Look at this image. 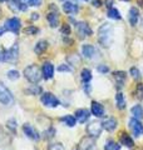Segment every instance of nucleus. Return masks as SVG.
Here are the masks:
<instances>
[{
  "label": "nucleus",
  "mask_w": 143,
  "mask_h": 150,
  "mask_svg": "<svg viewBox=\"0 0 143 150\" xmlns=\"http://www.w3.org/2000/svg\"><path fill=\"white\" fill-rule=\"evenodd\" d=\"M116 104L118 109H124L126 108V100H124V96H123L122 93H118L116 95Z\"/></svg>",
  "instance_id": "obj_24"
},
{
  "label": "nucleus",
  "mask_w": 143,
  "mask_h": 150,
  "mask_svg": "<svg viewBox=\"0 0 143 150\" xmlns=\"http://www.w3.org/2000/svg\"><path fill=\"white\" fill-rule=\"evenodd\" d=\"M14 101L11 93L4 86L3 83H0V103L4 105H10Z\"/></svg>",
  "instance_id": "obj_4"
},
{
  "label": "nucleus",
  "mask_w": 143,
  "mask_h": 150,
  "mask_svg": "<svg viewBox=\"0 0 143 150\" xmlns=\"http://www.w3.org/2000/svg\"><path fill=\"white\" fill-rule=\"evenodd\" d=\"M82 53H83V55H84V58H87V59H92L93 56H94L95 49H94V46H93V45L87 44V45H83V48H82Z\"/></svg>",
  "instance_id": "obj_17"
},
{
  "label": "nucleus",
  "mask_w": 143,
  "mask_h": 150,
  "mask_svg": "<svg viewBox=\"0 0 143 150\" xmlns=\"http://www.w3.org/2000/svg\"><path fill=\"white\" fill-rule=\"evenodd\" d=\"M102 129H103L102 123H90V124L87 126L88 134L90 135V137H93V138L99 137V135H101V133H102Z\"/></svg>",
  "instance_id": "obj_9"
},
{
  "label": "nucleus",
  "mask_w": 143,
  "mask_h": 150,
  "mask_svg": "<svg viewBox=\"0 0 143 150\" xmlns=\"http://www.w3.org/2000/svg\"><path fill=\"white\" fill-rule=\"evenodd\" d=\"M79 150H95V140L93 137H85L80 140Z\"/></svg>",
  "instance_id": "obj_7"
},
{
  "label": "nucleus",
  "mask_w": 143,
  "mask_h": 150,
  "mask_svg": "<svg viewBox=\"0 0 143 150\" xmlns=\"http://www.w3.org/2000/svg\"><path fill=\"white\" fill-rule=\"evenodd\" d=\"M5 30H6V29H5V26H0V36L4 34V31H5Z\"/></svg>",
  "instance_id": "obj_43"
},
{
  "label": "nucleus",
  "mask_w": 143,
  "mask_h": 150,
  "mask_svg": "<svg viewBox=\"0 0 143 150\" xmlns=\"http://www.w3.org/2000/svg\"><path fill=\"white\" fill-rule=\"evenodd\" d=\"M83 1H88V0H83Z\"/></svg>",
  "instance_id": "obj_45"
},
{
  "label": "nucleus",
  "mask_w": 143,
  "mask_h": 150,
  "mask_svg": "<svg viewBox=\"0 0 143 150\" xmlns=\"http://www.w3.org/2000/svg\"><path fill=\"white\" fill-rule=\"evenodd\" d=\"M61 121L65 124V125H68V126H74L75 125V116H72V115H65L61 118Z\"/></svg>",
  "instance_id": "obj_27"
},
{
  "label": "nucleus",
  "mask_w": 143,
  "mask_h": 150,
  "mask_svg": "<svg viewBox=\"0 0 143 150\" xmlns=\"http://www.w3.org/2000/svg\"><path fill=\"white\" fill-rule=\"evenodd\" d=\"M5 62H9V63H14L15 60L18 59V46H13L11 49L6 50L4 53V58H3Z\"/></svg>",
  "instance_id": "obj_10"
},
{
  "label": "nucleus",
  "mask_w": 143,
  "mask_h": 150,
  "mask_svg": "<svg viewBox=\"0 0 143 150\" xmlns=\"http://www.w3.org/2000/svg\"><path fill=\"white\" fill-rule=\"evenodd\" d=\"M131 75L134 79H139L141 78V74H139V70H138L137 68H132L131 69Z\"/></svg>",
  "instance_id": "obj_34"
},
{
  "label": "nucleus",
  "mask_w": 143,
  "mask_h": 150,
  "mask_svg": "<svg viewBox=\"0 0 143 150\" xmlns=\"http://www.w3.org/2000/svg\"><path fill=\"white\" fill-rule=\"evenodd\" d=\"M90 111H92V114L94 116H97V118H102L104 115V108L102 104H99L97 101H93L92 103V108H90Z\"/></svg>",
  "instance_id": "obj_13"
},
{
  "label": "nucleus",
  "mask_w": 143,
  "mask_h": 150,
  "mask_svg": "<svg viewBox=\"0 0 143 150\" xmlns=\"http://www.w3.org/2000/svg\"><path fill=\"white\" fill-rule=\"evenodd\" d=\"M138 18H139V13H138L137 8H132L129 10V23H131V25L134 26L137 24Z\"/></svg>",
  "instance_id": "obj_22"
},
{
  "label": "nucleus",
  "mask_w": 143,
  "mask_h": 150,
  "mask_svg": "<svg viewBox=\"0 0 143 150\" xmlns=\"http://www.w3.org/2000/svg\"><path fill=\"white\" fill-rule=\"evenodd\" d=\"M31 91L34 93V94H35V93H40V91H41V89H40V88H35V86H34V88L31 89Z\"/></svg>",
  "instance_id": "obj_41"
},
{
  "label": "nucleus",
  "mask_w": 143,
  "mask_h": 150,
  "mask_svg": "<svg viewBox=\"0 0 143 150\" xmlns=\"http://www.w3.org/2000/svg\"><path fill=\"white\" fill-rule=\"evenodd\" d=\"M8 78L10 80H16V79H19V73L16 70H10V71H8Z\"/></svg>",
  "instance_id": "obj_32"
},
{
  "label": "nucleus",
  "mask_w": 143,
  "mask_h": 150,
  "mask_svg": "<svg viewBox=\"0 0 143 150\" xmlns=\"http://www.w3.org/2000/svg\"><path fill=\"white\" fill-rule=\"evenodd\" d=\"M75 119H77L79 123L84 124L85 121L89 119V111L87 109H78L75 111Z\"/></svg>",
  "instance_id": "obj_14"
},
{
  "label": "nucleus",
  "mask_w": 143,
  "mask_h": 150,
  "mask_svg": "<svg viewBox=\"0 0 143 150\" xmlns=\"http://www.w3.org/2000/svg\"><path fill=\"white\" fill-rule=\"evenodd\" d=\"M49 150H64V146L60 143H55V144H51L50 145Z\"/></svg>",
  "instance_id": "obj_33"
},
{
  "label": "nucleus",
  "mask_w": 143,
  "mask_h": 150,
  "mask_svg": "<svg viewBox=\"0 0 143 150\" xmlns=\"http://www.w3.org/2000/svg\"><path fill=\"white\" fill-rule=\"evenodd\" d=\"M124 1H128V0H124Z\"/></svg>",
  "instance_id": "obj_46"
},
{
  "label": "nucleus",
  "mask_w": 143,
  "mask_h": 150,
  "mask_svg": "<svg viewBox=\"0 0 143 150\" xmlns=\"http://www.w3.org/2000/svg\"><path fill=\"white\" fill-rule=\"evenodd\" d=\"M46 48H48V43H46V41L45 40H40L39 43L35 45L34 51L36 54H43V53H44V50H46Z\"/></svg>",
  "instance_id": "obj_25"
},
{
  "label": "nucleus",
  "mask_w": 143,
  "mask_h": 150,
  "mask_svg": "<svg viewBox=\"0 0 143 150\" xmlns=\"http://www.w3.org/2000/svg\"><path fill=\"white\" fill-rule=\"evenodd\" d=\"M92 4H93V6H95V8H99V6L102 5V1H101V0H93Z\"/></svg>",
  "instance_id": "obj_39"
},
{
  "label": "nucleus",
  "mask_w": 143,
  "mask_h": 150,
  "mask_svg": "<svg viewBox=\"0 0 143 150\" xmlns=\"http://www.w3.org/2000/svg\"><path fill=\"white\" fill-rule=\"evenodd\" d=\"M134 94H136V96H137L139 100L143 99V84H142V83H141V84H138V85L136 86V91H134Z\"/></svg>",
  "instance_id": "obj_30"
},
{
  "label": "nucleus",
  "mask_w": 143,
  "mask_h": 150,
  "mask_svg": "<svg viewBox=\"0 0 143 150\" xmlns=\"http://www.w3.org/2000/svg\"><path fill=\"white\" fill-rule=\"evenodd\" d=\"M9 8L14 11H19V10L25 11L26 10V5L23 4L20 0H11V1H9Z\"/></svg>",
  "instance_id": "obj_16"
},
{
  "label": "nucleus",
  "mask_w": 143,
  "mask_h": 150,
  "mask_svg": "<svg viewBox=\"0 0 143 150\" xmlns=\"http://www.w3.org/2000/svg\"><path fill=\"white\" fill-rule=\"evenodd\" d=\"M108 67L107 65H99L98 67V71H101V73H108Z\"/></svg>",
  "instance_id": "obj_37"
},
{
  "label": "nucleus",
  "mask_w": 143,
  "mask_h": 150,
  "mask_svg": "<svg viewBox=\"0 0 143 150\" xmlns=\"http://www.w3.org/2000/svg\"><path fill=\"white\" fill-rule=\"evenodd\" d=\"M31 20H35V19H39V14H36V13H33L31 14Z\"/></svg>",
  "instance_id": "obj_42"
},
{
  "label": "nucleus",
  "mask_w": 143,
  "mask_h": 150,
  "mask_svg": "<svg viewBox=\"0 0 143 150\" xmlns=\"http://www.w3.org/2000/svg\"><path fill=\"white\" fill-rule=\"evenodd\" d=\"M25 33L26 34H36L38 33V29L34 26H30V28H28V29H25Z\"/></svg>",
  "instance_id": "obj_36"
},
{
  "label": "nucleus",
  "mask_w": 143,
  "mask_h": 150,
  "mask_svg": "<svg viewBox=\"0 0 143 150\" xmlns=\"http://www.w3.org/2000/svg\"><path fill=\"white\" fill-rule=\"evenodd\" d=\"M63 10L66 14H75V13H78L79 8H78V5H75L74 3L66 1V3L63 4Z\"/></svg>",
  "instance_id": "obj_18"
},
{
  "label": "nucleus",
  "mask_w": 143,
  "mask_h": 150,
  "mask_svg": "<svg viewBox=\"0 0 143 150\" xmlns=\"http://www.w3.org/2000/svg\"><path fill=\"white\" fill-rule=\"evenodd\" d=\"M98 40L103 46H109L113 40V28L111 24H103L98 30Z\"/></svg>",
  "instance_id": "obj_1"
},
{
  "label": "nucleus",
  "mask_w": 143,
  "mask_h": 150,
  "mask_svg": "<svg viewBox=\"0 0 143 150\" xmlns=\"http://www.w3.org/2000/svg\"><path fill=\"white\" fill-rule=\"evenodd\" d=\"M43 76L46 80H49V79L54 76V67L51 63H45L43 65Z\"/></svg>",
  "instance_id": "obj_12"
},
{
  "label": "nucleus",
  "mask_w": 143,
  "mask_h": 150,
  "mask_svg": "<svg viewBox=\"0 0 143 150\" xmlns=\"http://www.w3.org/2000/svg\"><path fill=\"white\" fill-rule=\"evenodd\" d=\"M20 28H21V23L18 18H10V19H8L5 23V29L14 33V34H18Z\"/></svg>",
  "instance_id": "obj_6"
},
{
  "label": "nucleus",
  "mask_w": 143,
  "mask_h": 150,
  "mask_svg": "<svg viewBox=\"0 0 143 150\" xmlns=\"http://www.w3.org/2000/svg\"><path fill=\"white\" fill-rule=\"evenodd\" d=\"M23 130H24V133H25V135L28 138H30L33 140H38V139H39V134H38V131L33 128L30 124H25V125H24Z\"/></svg>",
  "instance_id": "obj_11"
},
{
  "label": "nucleus",
  "mask_w": 143,
  "mask_h": 150,
  "mask_svg": "<svg viewBox=\"0 0 143 150\" xmlns=\"http://www.w3.org/2000/svg\"><path fill=\"white\" fill-rule=\"evenodd\" d=\"M75 30H77V34L80 39H84V38L92 35V29H90L89 25L84 21L75 23Z\"/></svg>",
  "instance_id": "obj_3"
},
{
  "label": "nucleus",
  "mask_w": 143,
  "mask_h": 150,
  "mask_svg": "<svg viewBox=\"0 0 143 150\" xmlns=\"http://www.w3.org/2000/svg\"><path fill=\"white\" fill-rule=\"evenodd\" d=\"M119 149H121V145L113 142V140H108L106 145H104V150H119Z\"/></svg>",
  "instance_id": "obj_26"
},
{
  "label": "nucleus",
  "mask_w": 143,
  "mask_h": 150,
  "mask_svg": "<svg viewBox=\"0 0 143 150\" xmlns=\"http://www.w3.org/2000/svg\"><path fill=\"white\" fill-rule=\"evenodd\" d=\"M113 75H114V79H116V81H117V86L122 88L124 85V81H126V78H127L126 73L124 71H116Z\"/></svg>",
  "instance_id": "obj_19"
},
{
  "label": "nucleus",
  "mask_w": 143,
  "mask_h": 150,
  "mask_svg": "<svg viewBox=\"0 0 143 150\" xmlns=\"http://www.w3.org/2000/svg\"><path fill=\"white\" fill-rule=\"evenodd\" d=\"M70 68L66 67V65H60V67L58 68V71H70Z\"/></svg>",
  "instance_id": "obj_38"
},
{
  "label": "nucleus",
  "mask_w": 143,
  "mask_h": 150,
  "mask_svg": "<svg viewBox=\"0 0 143 150\" xmlns=\"http://www.w3.org/2000/svg\"><path fill=\"white\" fill-rule=\"evenodd\" d=\"M113 1H114V0H106V6H108L109 9H111L112 5H113Z\"/></svg>",
  "instance_id": "obj_40"
},
{
  "label": "nucleus",
  "mask_w": 143,
  "mask_h": 150,
  "mask_svg": "<svg viewBox=\"0 0 143 150\" xmlns=\"http://www.w3.org/2000/svg\"><path fill=\"white\" fill-rule=\"evenodd\" d=\"M23 4H25V5H30V6H39L41 0H20Z\"/></svg>",
  "instance_id": "obj_31"
},
{
  "label": "nucleus",
  "mask_w": 143,
  "mask_h": 150,
  "mask_svg": "<svg viewBox=\"0 0 143 150\" xmlns=\"http://www.w3.org/2000/svg\"><path fill=\"white\" fill-rule=\"evenodd\" d=\"M129 128L132 130L133 135H136V137H139V135L143 134V125L141 124V121L136 118L129 120Z\"/></svg>",
  "instance_id": "obj_8"
},
{
  "label": "nucleus",
  "mask_w": 143,
  "mask_h": 150,
  "mask_svg": "<svg viewBox=\"0 0 143 150\" xmlns=\"http://www.w3.org/2000/svg\"><path fill=\"white\" fill-rule=\"evenodd\" d=\"M41 103L48 108H55L59 105V100L51 93H45L41 95Z\"/></svg>",
  "instance_id": "obj_5"
},
{
  "label": "nucleus",
  "mask_w": 143,
  "mask_h": 150,
  "mask_svg": "<svg viewBox=\"0 0 143 150\" xmlns=\"http://www.w3.org/2000/svg\"><path fill=\"white\" fill-rule=\"evenodd\" d=\"M61 33H63L64 35H69L70 34V28L68 24H64L63 26H61Z\"/></svg>",
  "instance_id": "obj_35"
},
{
  "label": "nucleus",
  "mask_w": 143,
  "mask_h": 150,
  "mask_svg": "<svg viewBox=\"0 0 143 150\" xmlns=\"http://www.w3.org/2000/svg\"><path fill=\"white\" fill-rule=\"evenodd\" d=\"M46 20H48V23H49V25L51 28H55L56 25H58V23H59L58 13H49L46 15Z\"/></svg>",
  "instance_id": "obj_20"
},
{
  "label": "nucleus",
  "mask_w": 143,
  "mask_h": 150,
  "mask_svg": "<svg viewBox=\"0 0 143 150\" xmlns=\"http://www.w3.org/2000/svg\"><path fill=\"white\" fill-rule=\"evenodd\" d=\"M24 76H25L30 83L36 84V83L40 81L41 74H40V70L36 65H30V67L25 68V70H24Z\"/></svg>",
  "instance_id": "obj_2"
},
{
  "label": "nucleus",
  "mask_w": 143,
  "mask_h": 150,
  "mask_svg": "<svg viewBox=\"0 0 143 150\" xmlns=\"http://www.w3.org/2000/svg\"><path fill=\"white\" fill-rule=\"evenodd\" d=\"M0 1H5V0H0Z\"/></svg>",
  "instance_id": "obj_44"
},
{
  "label": "nucleus",
  "mask_w": 143,
  "mask_h": 150,
  "mask_svg": "<svg viewBox=\"0 0 143 150\" xmlns=\"http://www.w3.org/2000/svg\"><path fill=\"white\" fill-rule=\"evenodd\" d=\"M131 112H132V115L134 116L136 119H138V120H141V119L143 118V109H142V106H141V105L133 106V108H132V110H131Z\"/></svg>",
  "instance_id": "obj_23"
},
{
  "label": "nucleus",
  "mask_w": 143,
  "mask_h": 150,
  "mask_svg": "<svg viewBox=\"0 0 143 150\" xmlns=\"http://www.w3.org/2000/svg\"><path fill=\"white\" fill-rule=\"evenodd\" d=\"M121 144H122V145H126V146H128V148H133V145H134V142H133V139H132L128 134L123 133V134L121 135Z\"/></svg>",
  "instance_id": "obj_21"
},
{
  "label": "nucleus",
  "mask_w": 143,
  "mask_h": 150,
  "mask_svg": "<svg viewBox=\"0 0 143 150\" xmlns=\"http://www.w3.org/2000/svg\"><path fill=\"white\" fill-rule=\"evenodd\" d=\"M108 16L111 18V19H116V20H119L122 16H121V13H119L117 9H114V8H111L108 10Z\"/></svg>",
  "instance_id": "obj_29"
},
{
  "label": "nucleus",
  "mask_w": 143,
  "mask_h": 150,
  "mask_svg": "<svg viewBox=\"0 0 143 150\" xmlns=\"http://www.w3.org/2000/svg\"><path fill=\"white\" fill-rule=\"evenodd\" d=\"M80 78H82V81L83 83H88L90 79H92V73H90V70L83 69L82 70V74H80Z\"/></svg>",
  "instance_id": "obj_28"
},
{
  "label": "nucleus",
  "mask_w": 143,
  "mask_h": 150,
  "mask_svg": "<svg viewBox=\"0 0 143 150\" xmlns=\"http://www.w3.org/2000/svg\"><path fill=\"white\" fill-rule=\"evenodd\" d=\"M102 126H103V129H106L107 131H113L117 128V120L113 118H107L106 120H103Z\"/></svg>",
  "instance_id": "obj_15"
}]
</instances>
